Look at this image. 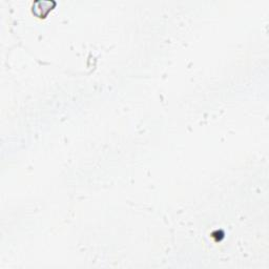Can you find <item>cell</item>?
<instances>
[{
  "instance_id": "obj_1",
  "label": "cell",
  "mask_w": 269,
  "mask_h": 269,
  "mask_svg": "<svg viewBox=\"0 0 269 269\" xmlns=\"http://www.w3.org/2000/svg\"><path fill=\"white\" fill-rule=\"evenodd\" d=\"M56 5V2L54 0H36L33 3V13L38 17L46 16L49 12Z\"/></svg>"
}]
</instances>
